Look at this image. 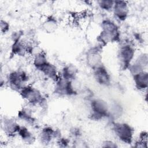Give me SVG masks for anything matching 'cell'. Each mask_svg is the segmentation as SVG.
Returning <instances> with one entry per match:
<instances>
[{
	"label": "cell",
	"instance_id": "ac0fdd59",
	"mask_svg": "<svg viewBox=\"0 0 148 148\" xmlns=\"http://www.w3.org/2000/svg\"><path fill=\"white\" fill-rule=\"evenodd\" d=\"M58 26V21L53 16H47L42 25L43 29L47 33H53L55 32Z\"/></svg>",
	"mask_w": 148,
	"mask_h": 148
},
{
	"label": "cell",
	"instance_id": "5b68a950",
	"mask_svg": "<svg viewBox=\"0 0 148 148\" xmlns=\"http://www.w3.org/2000/svg\"><path fill=\"white\" fill-rule=\"evenodd\" d=\"M135 55V49L131 43H124L121 45L117 53V58L120 68L123 70L128 69L134 61Z\"/></svg>",
	"mask_w": 148,
	"mask_h": 148
},
{
	"label": "cell",
	"instance_id": "d4e9b609",
	"mask_svg": "<svg viewBox=\"0 0 148 148\" xmlns=\"http://www.w3.org/2000/svg\"><path fill=\"white\" fill-rule=\"evenodd\" d=\"M101 146L102 147H117L118 146L117 145V144L114 142L112 140H104L102 143Z\"/></svg>",
	"mask_w": 148,
	"mask_h": 148
},
{
	"label": "cell",
	"instance_id": "52a82bcc",
	"mask_svg": "<svg viewBox=\"0 0 148 148\" xmlns=\"http://www.w3.org/2000/svg\"><path fill=\"white\" fill-rule=\"evenodd\" d=\"M18 92L21 97L31 105H39L43 102L44 98L40 91L31 85H26Z\"/></svg>",
	"mask_w": 148,
	"mask_h": 148
},
{
	"label": "cell",
	"instance_id": "484cf974",
	"mask_svg": "<svg viewBox=\"0 0 148 148\" xmlns=\"http://www.w3.org/2000/svg\"><path fill=\"white\" fill-rule=\"evenodd\" d=\"M134 146L136 147H145V148H146L147 147V141L138 139V140H137L135 143Z\"/></svg>",
	"mask_w": 148,
	"mask_h": 148
},
{
	"label": "cell",
	"instance_id": "44dd1931",
	"mask_svg": "<svg viewBox=\"0 0 148 148\" xmlns=\"http://www.w3.org/2000/svg\"><path fill=\"white\" fill-rule=\"evenodd\" d=\"M123 113V108L120 103L114 102L109 104V117L117 119L121 116Z\"/></svg>",
	"mask_w": 148,
	"mask_h": 148
},
{
	"label": "cell",
	"instance_id": "603a6c76",
	"mask_svg": "<svg viewBox=\"0 0 148 148\" xmlns=\"http://www.w3.org/2000/svg\"><path fill=\"white\" fill-rule=\"evenodd\" d=\"M114 1L110 0H100L97 1L98 6L103 10L109 12L112 11Z\"/></svg>",
	"mask_w": 148,
	"mask_h": 148
},
{
	"label": "cell",
	"instance_id": "2e32d148",
	"mask_svg": "<svg viewBox=\"0 0 148 148\" xmlns=\"http://www.w3.org/2000/svg\"><path fill=\"white\" fill-rule=\"evenodd\" d=\"M57 136L56 131L50 126H45L40 131L39 138L43 145L49 144Z\"/></svg>",
	"mask_w": 148,
	"mask_h": 148
},
{
	"label": "cell",
	"instance_id": "30bf717a",
	"mask_svg": "<svg viewBox=\"0 0 148 148\" xmlns=\"http://www.w3.org/2000/svg\"><path fill=\"white\" fill-rule=\"evenodd\" d=\"M11 53L13 56L24 57L26 54L32 51V48L25 43L21 37L12 39Z\"/></svg>",
	"mask_w": 148,
	"mask_h": 148
},
{
	"label": "cell",
	"instance_id": "5bb4252c",
	"mask_svg": "<svg viewBox=\"0 0 148 148\" xmlns=\"http://www.w3.org/2000/svg\"><path fill=\"white\" fill-rule=\"evenodd\" d=\"M132 76L135 88L140 91L147 90L148 87V73L143 71Z\"/></svg>",
	"mask_w": 148,
	"mask_h": 148
},
{
	"label": "cell",
	"instance_id": "d6986e66",
	"mask_svg": "<svg viewBox=\"0 0 148 148\" xmlns=\"http://www.w3.org/2000/svg\"><path fill=\"white\" fill-rule=\"evenodd\" d=\"M17 135L27 145L33 144L35 140V137L32 132L25 126H21Z\"/></svg>",
	"mask_w": 148,
	"mask_h": 148
},
{
	"label": "cell",
	"instance_id": "7402d4cb",
	"mask_svg": "<svg viewBox=\"0 0 148 148\" xmlns=\"http://www.w3.org/2000/svg\"><path fill=\"white\" fill-rule=\"evenodd\" d=\"M18 117L19 119L29 123L32 124L35 121V118L33 116L32 112L28 108H23L18 112Z\"/></svg>",
	"mask_w": 148,
	"mask_h": 148
},
{
	"label": "cell",
	"instance_id": "cb8c5ba5",
	"mask_svg": "<svg viewBox=\"0 0 148 148\" xmlns=\"http://www.w3.org/2000/svg\"><path fill=\"white\" fill-rule=\"evenodd\" d=\"M0 28L1 32L2 34H6L9 31L10 24L7 21L1 19L0 22Z\"/></svg>",
	"mask_w": 148,
	"mask_h": 148
},
{
	"label": "cell",
	"instance_id": "7a4b0ae2",
	"mask_svg": "<svg viewBox=\"0 0 148 148\" xmlns=\"http://www.w3.org/2000/svg\"><path fill=\"white\" fill-rule=\"evenodd\" d=\"M56 82L54 92L60 96H73L80 92V87L76 79L68 80L59 77Z\"/></svg>",
	"mask_w": 148,
	"mask_h": 148
},
{
	"label": "cell",
	"instance_id": "277c9868",
	"mask_svg": "<svg viewBox=\"0 0 148 148\" xmlns=\"http://www.w3.org/2000/svg\"><path fill=\"white\" fill-rule=\"evenodd\" d=\"M112 129L119 140L125 144H132L134 140V130L131 125L125 122H114L113 124Z\"/></svg>",
	"mask_w": 148,
	"mask_h": 148
},
{
	"label": "cell",
	"instance_id": "e0dca14e",
	"mask_svg": "<svg viewBox=\"0 0 148 148\" xmlns=\"http://www.w3.org/2000/svg\"><path fill=\"white\" fill-rule=\"evenodd\" d=\"M78 73L79 69L75 65L68 64L62 68L60 76L66 80H72L77 78Z\"/></svg>",
	"mask_w": 148,
	"mask_h": 148
},
{
	"label": "cell",
	"instance_id": "9c48e42d",
	"mask_svg": "<svg viewBox=\"0 0 148 148\" xmlns=\"http://www.w3.org/2000/svg\"><path fill=\"white\" fill-rule=\"evenodd\" d=\"M92 72L94 79L101 86H109L111 84V75L103 64L93 69Z\"/></svg>",
	"mask_w": 148,
	"mask_h": 148
},
{
	"label": "cell",
	"instance_id": "6da1fadb",
	"mask_svg": "<svg viewBox=\"0 0 148 148\" xmlns=\"http://www.w3.org/2000/svg\"><path fill=\"white\" fill-rule=\"evenodd\" d=\"M101 30L97 36L101 46L117 42L120 40V31L117 24L109 18L103 19L101 24Z\"/></svg>",
	"mask_w": 148,
	"mask_h": 148
},
{
	"label": "cell",
	"instance_id": "4316f807",
	"mask_svg": "<svg viewBox=\"0 0 148 148\" xmlns=\"http://www.w3.org/2000/svg\"><path fill=\"white\" fill-rule=\"evenodd\" d=\"M69 143V140L64 138H60V140L58 141V144H59L60 146L61 147H66L68 146Z\"/></svg>",
	"mask_w": 148,
	"mask_h": 148
},
{
	"label": "cell",
	"instance_id": "7c38bea8",
	"mask_svg": "<svg viewBox=\"0 0 148 148\" xmlns=\"http://www.w3.org/2000/svg\"><path fill=\"white\" fill-rule=\"evenodd\" d=\"M112 12L117 20L124 21L127 18L129 14V5L125 1H116L114 2Z\"/></svg>",
	"mask_w": 148,
	"mask_h": 148
},
{
	"label": "cell",
	"instance_id": "4fadbf2b",
	"mask_svg": "<svg viewBox=\"0 0 148 148\" xmlns=\"http://www.w3.org/2000/svg\"><path fill=\"white\" fill-rule=\"evenodd\" d=\"M21 125L13 118L5 117L2 121V128L4 133L9 137L17 135Z\"/></svg>",
	"mask_w": 148,
	"mask_h": 148
},
{
	"label": "cell",
	"instance_id": "8fae6325",
	"mask_svg": "<svg viewBox=\"0 0 148 148\" xmlns=\"http://www.w3.org/2000/svg\"><path fill=\"white\" fill-rule=\"evenodd\" d=\"M86 61L87 66L92 70L102 65V56L100 49L97 47L90 49L86 54Z\"/></svg>",
	"mask_w": 148,
	"mask_h": 148
},
{
	"label": "cell",
	"instance_id": "ba28073f",
	"mask_svg": "<svg viewBox=\"0 0 148 148\" xmlns=\"http://www.w3.org/2000/svg\"><path fill=\"white\" fill-rule=\"evenodd\" d=\"M148 65V55L146 53H143L132 62L128 68L130 73L132 76L139 73L143 71H146Z\"/></svg>",
	"mask_w": 148,
	"mask_h": 148
},
{
	"label": "cell",
	"instance_id": "ffe728a7",
	"mask_svg": "<svg viewBox=\"0 0 148 148\" xmlns=\"http://www.w3.org/2000/svg\"><path fill=\"white\" fill-rule=\"evenodd\" d=\"M49 61L47 58L46 53L42 51H40L35 53L34 55L33 58V65L34 67L38 71Z\"/></svg>",
	"mask_w": 148,
	"mask_h": 148
},
{
	"label": "cell",
	"instance_id": "3957f363",
	"mask_svg": "<svg viewBox=\"0 0 148 148\" xmlns=\"http://www.w3.org/2000/svg\"><path fill=\"white\" fill-rule=\"evenodd\" d=\"M90 117L94 120L109 117V104L103 99L92 98L90 100Z\"/></svg>",
	"mask_w": 148,
	"mask_h": 148
},
{
	"label": "cell",
	"instance_id": "9a60e30c",
	"mask_svg": "<svg viewBox=\"0 0 148 148\" xmlns=\"http://www.w3.org/2000/svg\"><path fill=\"white\" fill-rule=\"evenodd\" d=\"M38 71L47 77L54 80V82L57 81L60 77L56 66L50 61L47 62Z\"/></svg>",
	"mask_w": 148,
	"mask_h": 148
},
{
	"label": "cell",
	"instance_id": "8992f818",
	"mask_svg": "<svg viewBox=\"0 0 148 148\" xmlns=\"http://www.w3.org/2000/svg\"><path fill=\"white\" fill-rule=\"evenodd\" d=\"M29 76L27 73L21 69L14 70L9 72L7 77V82L13 90L20 91L25 87L28 82Z\"/></svg>",
	"mask_w": 148,
	"mask_h": 148
}]
</instances>
